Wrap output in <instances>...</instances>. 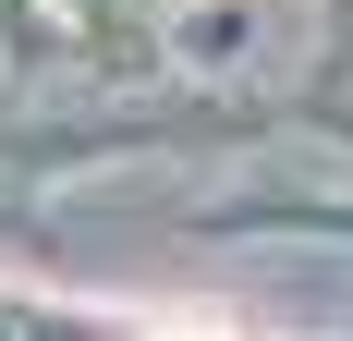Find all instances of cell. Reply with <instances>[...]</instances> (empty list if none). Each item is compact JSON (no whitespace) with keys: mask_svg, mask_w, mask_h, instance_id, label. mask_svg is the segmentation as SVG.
<instances>
[{"mask_svg":"<svg viewBox=\"0 0 353 341\" xmlns=\"http://www.w3.org/2000/svg\"><path fill=\"white\" fill-rule=\"evenodd\" d=\"M159 341H232V329H159Z\"/></svg>","mask_w":353,"mask_h":341,"instance_id":"obj_1","label":"cell"}]
</instances>
